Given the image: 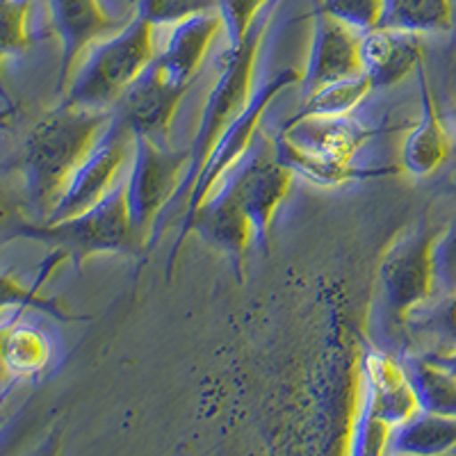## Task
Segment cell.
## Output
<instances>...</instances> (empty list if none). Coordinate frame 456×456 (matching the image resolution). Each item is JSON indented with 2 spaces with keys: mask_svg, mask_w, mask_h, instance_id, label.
Here are the masks:
<instances>
[{
  "mask_svg": "<svg viewBox=\"0 0 456 456\" xmlns=\"http://www.w3.org/2000/svg\"><path fill=\"white\" fill-rule=\"evenodd\" d=\"M219 0H137V14L146 16L153 26L185 21L194 14L217 12Z\"/></svg>",
  "mask_w": 456,
  "mask_h": 456,
  "instance_id": "29",
  "label": "cell"
},
{
  "mask_svg": "<svg viewBox=\"0 0 456 456\" xmlns=\"http://www.w3.org/2000/svg\"><path fill=\"white\" fill-rule=\"evenodd\" d=\"M372 135V128L352 119V117L304 119L297 121V124H283V128H281V137L299 151L340 162H354L358 149Z\"/></svg>",
  "mask_w": 456,
  "mask_h": 456,
  "instance_id": "17",
  "label": "cell"
},
{
  "mask_svg": "<svg viewBox=\"0 0 456 456\" xmlns=\"http://www.w3.org/2000/svg\"><path fill=\"white\" fill-rule=\"evenodd\" d=\"M427 356H431L434 361H438V363L443 365V368L450 370L452 374L456 377V352H447V354H427Z\"/></svg>",
  "mask_w": 456,
  "mask_h": 456,
  "instance_id": "34",
  "label": "cell"
},
{
  "mask_svg": "<svg viewBox=\"0 0 456 456\" xmlns=\"http://www.w3.org/2000/svg\"><path fill=\"white\" fill-rule=\"evenodd\" d=\"M361 37L363 35H358L345 23L336 21L327 12L317 10L311 51H308L306 67L301 71L304 96H308V94L320 87L356 78V76L363 73Z\"/></svg>",
  "mask_w": 456,
  "mask_h": 456,
  "instance_id": "10",
  "label": "cell"
},
{
  "mask_svg": "<svg viewBox=\"0 0 456 456\" xmlns=\"http://www.w3.org/2000/svg\"><path fill=\"white\" fill-rule=\"evenodd\" d=\"M32 7L35 0H0V60L32 46Z\"/></svg>",
  "mask_w": 456,
  "mask_h": 456,
  "instance_id": "26",
  "label": "cell"
},
{
  "mask_svg": "<svg viewBox=\"0 0 456 456\" xmlns=\"http://www.w3.org/2000/svg\"><path fill=\"white\" fill-rule=\"evenodd\" d=\"M190 151H169L162 142L135 135V151L126 176V194L133 226L151 242V228L174 203L185 181Z\"/></svg>",
  "mask_w": 456,
  "mask_h": 456,
  "instance_id": "6",
  "label": "cell"
},
{
  "mask_svg": "<svg viewBox=\"0 0 456 456\" xmlns=\"http://www.w3.org/2000/svg\"><path fill=\"white\" fill-rule=\"evenodd\" d=\"M415 73L420 83V119L415 121L402 144V169L415 178H425L441 169L443 162L450 158L452 146L427 78L425 64H420Z\"/></svg>",
  "mask_w": 456,
  "mask_h": 456,
  "instance_id": "15",
  "label": "cell"
},
{
  "mask_svg": "<svg viewBox=\"0 0 456 456\" xmlns=\"http://www.w3.org/2000/svg\"><path fill=\"white\" fill-rule=\"evenodd\" d=\"M320 10L358 35H368L384 26L386 0H322Z\"/></svg>",
  "mask_w": 456,
  "mask_h": 456,
  "instance_id": "27",
  "label": "cell"
},
{
  "mask_svg": "<svg viewBox=\"0 0 456 456\" xmlns=\"http://www.w3.org/2000/svg\"><path fill=\"white\" fill-rule=\"evenodd\" d=\"M452 121H454V124H456V103H454V108H452Z\"/></svg>",
  "mask_w": 456,
  "mask_h": 456,
  "instance_id": "36",
  "label": "cell"
},
{
  "mask_svg": "<svg viewBox=\"0 0 456 456\" xmlns=\"http://www.w3.org/2000/svg\"><path fill=\"white\" fill-rule=\"evenodd\" d=\"M425 331L438 342V349L429 354L456 352V290L447 295L441 306L425 320Z\"/></svg>",
  "mask_w": 456,
  "mask_h": 456,
  "instance_id": "30",
  "label": "cell"
},
{
  "mask_svg": "<svg viewBox=\"0 0 456 456\" xmlns=\"http://www.w3.org/2000/svg\"><path fill=\"white\" fill-rule=\"evenodd\" d=\"M454 26L452 0H386V19L381 28L418 32H447Z\"/></svg>",
  "mask_w": 456,
  "mask_h": 456,
  "instance_id": "22",
  "label": "cell"
},
{
  "mask_svg": "<svg viewBox=\"0 0 456 456\" xmlns=\"http://www.w3.org/2000/svg\"><path fill=\"white\" fill-rule=\"evenodd\" d=\"M274 153L281 162H283L288 169L295 174V176L306 178L308 183L320 187H338L345 185V183L363 181V178L381 176V174H388L393 169H368V167H356L354 162H340L331 160V158H320L306 153V151H299L297 146H292L290 142H285L283 137H279L274 144Z\"/></svg>",
  "mask_w": 456,
  "mask_h": 456,
  "instance_id": "19",
  "label": "cell"
},
{
  "mask_svg": "<svg viewBox=\"0 0 456 456\" xmlns=\"http://www.w3.org/2000/svg\"><path fill=\"white\" fill-rule=\"evenodd\" d=\"M386 456H404V454H386ZM443 456H456V450L452 454H443Z\"/></svg>",
  "mask_w": 456,
  "mask_h": 456,
  "instance_id": "37",
  "label": "cell"
},
{
  "mask_svg": "<svg viewBox=\"0 0 456 456\" xmlns=\"http://www.w3.org/2000/svg\"><path fill=\"white\" fill-rule=\"evenodd\" d=\"M361 62L363 73L372 78L374 89L393 87L425 64L422 35L397 28H377L361 37Z\"/></svg>",
  "mask_w": 456,
  "mask_h": 456,
  "instance_id": "14",
  "label": "cell"
},
{
  "mask_svg": "<svg viewBox=\"0 0 456 456\" xmlns=\"http://www.w3.org/2000/svg\"><path fill=\"white\" fill-rule=\"evenodd\" d=\"M3 374H5V370H0V379H3Z\"/></svg>",
  "mask_w": 456,
  "mask_h": 456,
  "instance_id": "38",
  "label": "cell"
},
{
  "mask_svg": "<svg viewBox=\"0 0 456 456\" xmlns=\"http://www.w3.org/2000/svg\"><path fill=\"white\" fill-rule=\"evenodd\" d=\"M60 452H62V431L53 429L30 456H60Z\"/></svg>",
  "mask_w": 456,
  "mask_h": 456,
  "instance_id": "33",
  "label": "cell"
},
{
  "mask_svg": "<svg viewBox=\"0 0 456 456\" xmlns=\"http://www.w3.org/2000/svg\"><path fill=\"white\" fill-rule=\"evenodd\" d=\"M456 450V418L418 411L409 420L393 427L386 454L443 456Z\"/></svg>",
  "mask_w": 456,
  "mask_h": 456,
  "instance_id": "18",
  "label": "cell"
},
{
  "mask_svg": "<svg viewBox=\"0 0 456 456\" xmlns=\"http://www.w3.org/2000/svg\"><path fill=\"white\" fill-rule=\"evenodd\" d=\"M224 183L233 190L238 201L242 203L244 213L249 215L260 249L267 251L272 224H274L281 203L290 194L295 174L276 158L274 146H267L251 156L249 162H244V167L240 165V169L233 171V176H228Z\"/></svg>",
  "mask_w": 456,
  "mask_h": 456,
  "instance_id": "8",
  "label": "cell"
},
{
  "mask_svg": "<svg viewBox=\"0 0 456 456\" xmlns=\"http://www.w3.org/2000/svg\"><path fill=\"white\" fill-rule=\"evenodd\" d=\"M454 21H456V12H454Z\"/></svg>",
  "mask_w": 456,
  "mask_h": 456,
  "instance_id": "39",
  "label": "cell"
},
{
  "mask_svg": "<svg viewBox=\"0 0 456 456\" xmlns=\"http://www.w3.org/2000/svg\"><path fill=\"white\" fill-rule=\"evenodd\" d=\"M28 308L48 313V315H53L60 322L76 320V315L64 311L62 304L39 295V283L28 288L21 281H16L10 272H3L0 274V324H5V320H16Z\"/></svg>",
  "mask_w": 456,
  "mask_h": 456,
  "instance_id": "24",
  "label": "cell"
},
{
  "mask_svg": "<svg viewBox=\"0 0 456 456\" xmlns=\"http://www.w3.org/2000/svg\"><path fill=\"white\" fill-rule=\"evenodd\" d=\"M19 238L48 244L55 249V254H62L76 267H80L92 256L137 254L142 247H146L130 219L126 178L99 206L89 208L87 213L76 217L51 224L28 222L19 217L0 242Z\"/></svg>",
  "mask_w": 456,
  "mask_h": 456,
  "instance_id": "3",
  "label": "cell"
},
{
  "mask_svg": "<svg viewBox=\"0 0 456 456\" xmlns=\"http://www.w3.org/2000/svg\"><path fill=\"white\" fill-rule=\"evenodd\" d=\"M133 151H135V135L124 121L112 114V121L105 128L99 144L94 146L92 153L76 169L44 224L83 215L89 208L99 206L103 199H108L124 183V169L133 160Z\"/></svg>",
  "mask_w": 456,
  "mask_h": 456,
  "instance_id": "7",
  "label": "cell"
},
{
  "mask_svg": "<svg viewBox=\"0 0 456 456\" xmlns=\"http://www.w3.org/2000/svg\"><path fill=\"white\" fill-rule=\"evenodd\" d=\"M51 345L39 329L10 324L0 347V361L14 377H35L46 368Z\"/></svg>",
  "mask_w": 456,
  "mask_h": 456,
  "instance_id": "23",
  "label": "cell"
},
{
  "mask_svg": "<svg viewBox=\"0 0 456 456\" xmlns=\"http://www.w3.org/2000/svg\"><path fill=\"white\" fill-rule=\"evenodd\" d=\"M295 85H301V71L292 67L279 71L274 78H270L263 87L256 89L247 108L235 117L233 124L224 130V135L219 137L213 153H210L203 169L199 171V176L194 178L192 187L185 194V219H183L181 235L176 238L174 249H171L169 258H167V279L174 272V265H176L183 242H185L187 235L192 233V222L199 215V210L210 201V197L224 185V181L242 165V158H247L251 144L258 137L260 124H263L265 112L270 110V105L279 99L285 89L295 87Z\"/></svg>",
  "mask_w": 456,
  "mask_h": 456,
  "instance_id": "4",
  "label": "cell"
},
{
  "mask_svg": "<svg viewBox=\"0 0 456 456\" xmlns=\"http://www.w3.org/2000/svg\"><path fill=\"white\" fill-rule=\"evenodd\" d=\"M445 228L427 219L404 226L386 244L379 260L377 283L384 308L395 322H409L434 297L436 244Z\"/></svg>",
  "mask_w": 456,
  "mask_h": 456,
  "instance_id": "5",
  "label": "cell"
},
{
  "mask_svg": "<svg viewBox=\"0 0 456 456\" xmlns=\"http://www.w3.org/2000/svg\"><path fill=\"white\" fill-rule=\"evenodd\" d=\"M406 374L413 386L415 399L420 411L436 415L456 418V377L438 361L422 354V356L402 358Z\"/></svg>",
  "mask_w": 456,
  "mask_h": 456,
  "instance_id": "20",
  "label": "cell"
},
{
  "mask_svg": "<svg viewBox=\"0 0 456 456\" xmlns=\"http://www.w3.org/2000/svg\"><path fill=\"white\" fill-rule=\"evenodd\" d=\"M192 231H199L203 240L231 256L238 270L244 267L249 244L256 242L254 224L226 183L199 210L192 222Z\"/></svg>",
  "mask_w": 456,
  "mask_h": 456,
  "instance_id": "16",
  "label": "cell"
},
{
  "mask_svg": "<svg viewBox=\"0 0 456 456\" xmlns=\"http://www.w3.org/2000/svg\"><path fill=\"white\" fill-rule=\"evenodd\" d=\"M436 274L438 285L450 295L456 290V219L443 231L436 244Z\"/></svg>",
  "mask_w": 456,
  "mask_h": 456,
  "instance_id": "31",
  "label": "cell"
},
{
  "mask_svg": "<svg viewBox=\"0 0 456 456\" xmlns=\"http://www.w3.org/2000/svg\"><path fill=\"white\" fill-rule=\"evenodd\" d=\"M270 0H219L217 14L222 16L226 51H235L247 39Z\"/></svg>",
  "mask_w": 456,
  "mask_h": 456,
  "instance_id": "28",
  "label": "cell"
},
{
  "mask_svg": "<svg viewBox=\"0 0 456 456\" xmlns=\"http://www.w3.org/2000/svg\"><path fill=\"white\" fill-rule=\"evenodd\" d=\"M16 108L14 105H5V108H0V130H7L12 126V119H14Z\"/></svg>",
  "mask_w": 456,
  "mask_h": 456,
  "instance_id": "35",
  "label": "cell"
},
{
  "mask_svg": "<svg viewBox=\"0 0 456 456\" xmlns=\"http://www.w3.org/2000/svg\"><path fill=\"white\" fill-rule=\"evenodd\" d=\"M185 94V87L171 85L156 64H151L117 103L114 117L124 121L133 135L151 137L165 144Z\"/></svg>",
  "mask_w": 456,
  "mask_h": 456,
  "instance_id": "11",
  "label": "cell"
},
{
  "mask_svg": "<svg viewBox=\"0 0 456 456\" xmlns=\"http://www.w3.org/2000/svg\"><path fill=\"white\" fill-rule=\"evenodd\" d=\"M114 110H87L60 103L32 126L23 146V183L30 206L51 215L85 158L103 137Z\"/></svg>",
  "mask_w": 456,
  "mask_h": 456,
  "instance_id": "1",
  "label": "cell"
},
{
  "mask_svg": "<svg viewBox=\"0 0 456 456\" xmlns=\"http://www.w3.org/2000/svg\"><path fill=\"white\" fill-rule=\"evenodd\" d=\"M358 393L363 395L377 420L390 429L420 411L404 363L379 349H370L361 363Z\"/></svg>",
  "mask_w": 456,
  "mask_h": 456,
  "instance_id": "12",
  "label": "cell"
},
{
  "mask_svg": "<svg viewBox=\"0 0 456 456\" xmlns=\"http://www.w3.org/2000/svg\"><path fill=\"white\" fill-rule=\"evenodd\" d=\"M372 92L374 83L368 73L327 85V87H320L313 94H308V96H304L301 108L285 124H297V121L304 119H340V117H352Z\"/></svg>",
  "mask_w": 456,
  "mask_h": 456,
  "instance_id": "21",
  "label": "cell"
},
{
  "mask_svg": "<svg viewBox=\"0 0 456 456\" xmlns=\"http://www.w3.org/2000/svg\"><path fill=\"white\" fill-rule=\"evenodd\" d=\"M51 7V28L60 39V76H57V92L62 94L69 78L80 64L85 53L108 39L119 30L121 21L112 19L103 10L101 0H48Z\"/></svg>",
  "mask_w": 456,
  "mask_h": 456,
  "instance_id": "9",
  "label": "cell"
},
{
  "mask_svg": "<svg viewBox=\"0 0 456 456\" xmlns=\"http://www.w3.org/2000/svg\"><path fill=\"white\" fill-rule=\"evenodd\" d=\"M156 28L146 16L135 14L119 32L94 44L69 78L62 103L112 112L133 83L156 62L160 53Z\"/></svg>",
  "mask_w": 456,
  "mask_h": 456,
  "instance_id": "2",
  "label": "cell"
},
{
  "mask_svg": "<svg viewBox=\"0 0 456 456\" xmlns=\"http://www.w3.org/2000/svg\"><path fill=\"white\" fill-rule=\"evenodd\" d=\"M388 436L390 427L374 418L365 397L358 393L352 429H349L347 454L345 456H386Z\"/></svg>",
  "mask_w": 456,
  "mask_h": 456,
  "instance_id": "25",
  "label": "cell"
},
{
  "mask_svg": "<svg viewBox=\"0 0 456 456\" xmlns=\"http://www.w3.org/2000/svg\"><path fill=\"white\" fill-rule=\"evenodd\" d=\"M219 30H224V26L217 12L190 16L171 28L169 39L153 64L171 85L190 89Z\"/></svg>",
  "mask_w": 456,
  "mask_h": 456,
  "instance_id": "13",
  "label": "cell"
},
{
  "mask_svg": "<svg viewBox=\"0 0 456 456\" xmlns=\"http://www.w3.org/2000/svg\"><path fill=\"white\" fill-rule=\"evenodd\" d=\"M21 215H19V203H16V199L0 187V240H3V235L10 231V226Z\"/></svg>",
  "mask_w": 456,
  "mask_h": 456,
  "instance_id": "32",
  "label": "cell"
}]
</instances>
